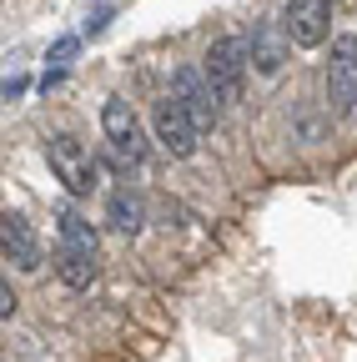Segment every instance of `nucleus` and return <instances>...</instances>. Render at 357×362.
Wrapping results in <instances>:
<instances>
[{"instance_id":"1","label":"nucleus","mask_w":357,"mask_h":362,"mask_svg":"<svg viewBox=\"0 0 357 362\" xmlns=\"http://www.w3.org/2000/svg\"><path fill=\"white\" fill-rule=\"evenodd\" d=\"M247 66H252V45L242 35H221V40H211L201 71L211 76V86H216L221 101H237L242 90H247Z\"/></svg>"},{"instance_id":"2","label":"nucleus","mask_w":357,"mask_h":362,"mask_svg":"<svg viewBox=\"0 0 357 362\" xmlns=\"http://www.w3.org/2000/svg\"><path fill=\"white\" fill-rule=\"evenodd\" d=\"M322 86H327L332 116H352V111H357V35H337V40H332Z\"/></svg>"},{"instance_id":"3","label":"nucleus","mask_w":357,"mask_h":362,"mask_svg":"<svg viewBox=\"0 0 357 362\" xmlns=\"http://www.w3.org/2000/svg\"><path fill=\"white\" fill-rule=\"evenodd\" d=\"M46 161H51V171L66 181V192H76V197H91V192H96L101 171H96L91 151H86L76 136H51V141H46Z\"/></svg>"},{"instance_id":"4","label":"nucleus","mask_w":357,"mask_h":362,"mask_svg":"<svg viewBox=\"0 0 357 362\" xmlns=\"http://www.w3.org/2000/svg\"><path fill=\"white\" fill-rule=\"evenodd\" d=\"M151 131H156V146H161L166 156H176V161H187V156L197 151V136H201V126L192 121V111L176 101V96L156 101V111H151Z\"/></svg>"},{"instance_id":"5","label":"nucleus","mask_w":357,"mask_h":362,"mask_svg":"<svg viewBox=\"0 0 357 362\" xmlns=\"http://www.w3.org/2000/svg\"><path fill=\"white\" fill-rule=\"evenodd\" d=\"M282 35L302 51L332 35V0H282Z\"/></svg>"},{"instance_id":"6","label":"nucleus","mask_w":357,"mask_h":362,"mask_svg":"<svg viewBox=\"0 0 357 362\" xmlns=\"http://www.w3.org/2000/svg\"><path fill=\"white\" fill-rule=\"evenodd\" d=\"M171 86H176L171 96L192 111V121H197L201 131H211V126H216V111H221V96H216L211 76H206V71H197V66H182V71L171 76Z\"/></svg>"},{"instance_id":"7","label":"nucleus","mask_w":357,"mask_h":362,"mask_svg":"<svg viewBox=\"0 0 357 362\" xmlns=\"http://www.w3.org/2000/svg\"><path fill=\"white\" fill-rule=\"evenodd\" d=\"M101 126H106V141H111L121 156H131V166L146 161V136H141V121H136V111H131V101L111 96V101L101 106Z\"/></svg>"},{"instance_id":"8","label":"nucleus","mask_w":357,"mask_h":362,"mask_svg":"<svg viewBox=\"0 0 357 362\" xmlns=\"http://www.w3.org/2000/svg\"><path fill=\"white\" fill-rule=\"evenodd\" d=\"M0 252H6V262L16 272H35L40 267V242H35V232H30L25 216H16V211L0 216Z\"/></svg>"},{"instance_id":"9","label":"nucleus","mask_w":357,"mask_h":362,"mask_svg":"<svg viewBox=\"0 0 357 362\" xmlns=\"http://www.w3.org/2000/svg\"><path fill=\"white\" fill-rule=\"evenodd\" d=\"M56 277H61L71 292H86V287H91V277H96V252L61 242V247H56Z\"/></svg>"},{"instance_id":"10","label":"nucleus","mask_w":357,"mask_h":362,"mask_svg":"<svg viewBox=\"0 0 357 362\" xmlns=\"http://www.w3.org/2000/svg\"><path fill=\"white\" fill-rule=\"evenodd\" d=\"M106 221L116 226V232H141V221H146V211H141V197L136 192H111V202H106Z\"/></svg>"},{"instance_id":"11","label":"nucleus","mask_w":357,"mask_h":362,"mask_svg":"<svg viewBox=\"0 0 357 362\" xmlns=\"http://www.w3.org/2000/svg\"><path fill=\"white\" fill-rule=\"evenodd\" d=\"M252 61H257L262 76H277V71H282V40H272L267 30H257V35H252Z\"/></svg>"},{"instance_id":"12","label":"nucleus","mask_w":357,"mask_h":362,"mask_svg":"<svg viewBox=\"0 0 357 362\" xmlns=\"http://www.w3.org/2000/svg\"><path fill=\"white\" fill-rule=\"evenodd\" d=\"M61 242H71V247H91V252H96V232H91V221H81L76 211H66V216H61Z\"/></svg>"},{"instance_id":"13","label":"nucleus","mask_w":357,"mask_h":362,"mask_svg":"<svg viewBox=\"0 0 357 362\" xmlns=\"http://www.w3.org/2000/svg\"><path fill=\"white\" fill-rule=\"evenodd\" d=\"M71 56H76V35H61V40L51 45V61H56V66H66Z\"/></svg>"},{"instance_id":"14","label":"nucleus","mask_w":357,"mask_h":362,"mask_svg":"<svg viewBox=\"0 0 357 362\" xmlns=\"http://www.w3.org/2000/svg\"><path fill=\"white\" fill-rule=\"evenodd\" d=\"M11 312H16V292H11V282H0V317L11 322Z\"/></svg>"}]
</instances>
